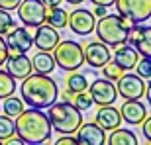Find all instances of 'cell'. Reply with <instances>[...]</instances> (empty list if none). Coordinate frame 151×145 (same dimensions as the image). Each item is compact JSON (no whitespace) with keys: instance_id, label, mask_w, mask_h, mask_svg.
Returning <instances> with one entry per match:
<instances>
[{"instance_id":"52a82bcc","label":"cell","mask_w":151,"mask_h":145,"mask_svg":"<svg viewBox=\"0 0 151 145\" xmlns=\"http://www.w3.org/2000/svg\"><path fill=\"white\" fill-rule=\"evenodd\" d=\"M18 18L24 26L37 28L45 22V6L41 0H22L18 4Z\"/></svg>"},{"instance_id":"f546056e","label":"cell","mask_w":151,"mask_h":145,"mask_svg":"<svg viewBox=\"0 0 151 145\" xmlns=\"http://www.w3.org/2000/svg\"><path fill=\"white\" fill-rule=\"evenodd\" d=\"M12 28H14V20H12L10 12L0 8V35H6Z\"/></svg>"},{"instance_id":"ffe728a7","label":"cell","mask_w":151,"mask_h":145,"mask_svg":"<svg viewBox=\"0 0 151 145\" xmlns=\"http://www.w3.org/2000/svg\"><path fill=\"white\" fill-rule=\"evenodd\" d=\"M55 69V59L51 55V51H39L32 59V71L41 72V75H49Z\"/></svg>"},{"instance_id":"836d02e7","label":"cell","mask_w":151,"mask_h":145,"mask_svg":"<svg viewBox=\"0 0 151 145\" xmlns=\"http://www.w3.org/2000/svg\"><path fill=\"white\" fill-rule=\"evenodd\" d=\"M0 143H2V145H22L24 141L20 139V137H18L16 134H14V135H10V137H6V139H2Z\"/></svg>"},{"instance_id":"8d00e7d4","label":"cell","mask_w":151,"mask_h":145,"mask_svg":"<svg viewBox=\"0 0 151 145\" xmlns=\"http://www.w3.org/2000/svg\"><path fill=\"white\" fill-rule=\"evenodd\" d=\"M94 6H104V8H108V6L114 4V0H90Z\"/></svg>"},{"instance_id":"1f68e13d","label":"cell","mask_w":151,"mask_h":145,"mask_svg":"<svg viewBox=\"0 0 151 145\" xmlns=\"http://www.w3.org/2000/svg\"><path fill=\"white\" fill-rule=\"evenodd\" d=\"M20 2L22 0H0V8L2 10H16Z\"/></svg>"},{"instance_id":"83f0119b","label":"cell","mask_w":151,"mask_h":145,"mask_svg":"<svg viewBox=\"0 0 151 145\" xmlns=\"http://www.w3.org/2000/svg\"><path fill=\"white\" fill-rule=\"evenodd\" d=\"M14 135V118L0 114V141Z\"/></svg>"},{"instance_id":"5bb4252c","label":"cell","mask_w":151,"mask_h":145,"mask_svg":"<svg viewBox=\"0 0 151 145\" xmlns=\"http://www.w3.org/2000/svg\"><path fill=\"white\" fill-rule=\"evenodd\" d=\"M75 134H77V143L78 145H104L106 143V131L96 122L81 123Z\"/></svg>"},{"instance_id":"44dd1931","label":"cell","mask_w":151,"mask_h":145,"mask_svg":"<svg viewBox=\"0 0 151 145\" xmlns=\"http://www.w3.org/2000/svg\"><path fill=\"white\" fill-rule=\"evenodd\" d=\"M108 145H137V137L132 129H122L118 126L116 129H112V135L106 137Z\"/></svg>"},{"instance_id":"d6986e66","label":"cell","mask_w":151,"mask_h":145,"mask_svg":"<svg viewBox=\"0 0 151 145\" xmlns=\"http://www.w3.org/2000/svg\"><path fill=\"white\" fill-rule=\"evenodd\" d=\"M137 51L132 47V45H118L116 47V53H114V61L120 65V67L124 69V71H132V69L135 67V63H137Z\"/></svg>"},{"instance_id":"5b68a950","label":"cell","mask_w":151,"mask_h":145,"mask_svg":"<svg viewBox=\"0 0 151 145\" xmlns=\"http://www.w3.org/2000/svg\"><path fill=\"white\" fill-rule=\"evenodd\" d=\"M53 59H55V65L63 69V71H77V69L83 67L84 63V53H83V45L77 43V41H71V39H65L53 47Z\"/></svg>"},{"instance_id":"d6a6232c","label":"cell","mask_w":151,"mask_h":145,"mask_svg":"<svg viewBox=\"0 0 151 145\" xmlns=\"http://www.w3.org/2000/svg\"><path fill=\"white\" fill-rule=\"evenodd\" d=\"M57 96H61L63 102H69V104H73V98H75V92H71L69 88L61 90V92H57Z\"/></svg>"},{"instance_id":"2e32d148","label":"cell","mask_w":151,"mask_h":145,"mask_svg":"<svg viewBox=\"0 0 151 145\" xmlns=\"http://www.w3.org/2000/svg\"><path fill=\"white\" fill-rule=\"evenodd\" d=\"M6 72H10L14 78H26L32 72V59L26 53H14L6 59Z\"/></svg>"},{"instance_id":"4fadbf2b","label":"cell","mask_w":151,"mask_h":145,"mask_svg":"<svg viewBox=\"0 0 151 145\" xmlns=\"http://www.w3.org/2000/svg\"><path fill=\"white\" fill-rule=\"evenodd\" d=\"M94 24H96V16L90 10H84V8H78L75 10L71 16H69L67 26L73 29L77 35H88L94 32Z\"/></svg>"},{"instance_id":"603a6c76","label":"cell","mask_w":151,"mask_h":145,"mask_svg":"<svg viewBox=\"0 0 151 145\" xmlns=\"http://www.w3.org/2000/svg\"><path fill=\"white\" fill-rule=\"evenodd\" d=\"M2 112H4L6 116H10V118H16L20 112L24 110V100L22 98H18V96L10 94V96H6V98H2Z\"/></svg>"},{"instance_id":"277c9868","label":"cell","mask_w":151,"mask_h":145,"mask_svg":"<svg viewBox=\"0 0 151 145\" xmlns=\"http://www.w3.org/2000/svg\"><path fill=\"white\" fill-rule=\"evenodd\" d=\"M49 123L51 129H55L63 135H71L78 129V126L83 123V116H81V110L69 104V102H53L49 106Z\"/></svg>"},{"instance_id":"8fae6325","label":"cell","mask_w":151,"mask_h":145,"mask_svg":"<svg viewBox=\"0 0 151 145\" xmlns=\"http://www.w3.org/2000/svg\"><path fill=\"white\" fill-rule=\"evenodd\" d=\"M126 41H129V43L134 45V49L137 53H141L143 57H151V28L149 26L132 24Z\"/></svg>"},{"instance_id":"6da1fadb","label":"cell","mask_w":151,"mask_h":145,"mask_svg":"<svg viewBox=\"0 0 151 145\" xmlns=\"http://www.w3.org/2000/svg\"><path fill=\"white\" fill-rule=\"evenodd\" d=\"M14 134L26 145H39L47 143L51 135V123L47 114L39 108L22 110L14 120Z\"/></svg>"},{"instance_id":"cb8c5ba5","label":"cell","mask_w":151,"mask_h":145,"mask_svg":"<svg viewBox=\"0 0 151 145\" xmlns=\"http://www.w3.org/2000/svg\"><path fill=\"white\" fill-rule=\"evenodd\" d=\"M16 92V78L10 72L0 71V100Z\"/></svg>"},{"instance_id":"7a4b0ae2","label":"cell","mask_w":151,"mask_h":145,"mask_svg":"<svg viewBox=\"0 0 151 145\" xmlns=\"http://www.w3.org/2000/svg\"><path fill=\"white\" fill-rule=\"evenodd\" d=\"M24 83L20 86V92H22V100L24 104H28L29 108H49L53 102L57 100V83L49 75H41V72H35L32 75L29 72L26 78H22Z\"/></svg>"},{"instance_id":"e0dca14e","label":"cell","mask_w":151,"mask_h":145,"mask_svg":"<svg viewBox=\"0 0 151 145\" xmlns=\"http://www.w3.org/2000/svg\"><path fill=\"white\" fill-rule=\"evenodd\" d=\"M120 118L132 126H137L147 118V108L139 100H126V104H122V110H120Z\"/></svg>"},{"instance_id":"f35d334b","label":"cell","mask_w":151,"mask_h":145,"mask_svg":"<svg viewBox=\"0 0 151 145\" xmlns=\"http://www.w3.org/2000/svg\"><path fill=\"white\" fill-rule=\"evenodd\" d=\"M92 14H94V16H104V14H106V8H104V6H94V10H92Z\"/></svg>"},{"instance_id":"7c38bea8","label":"cell","mask_w":151,"mask_h":145,"mask_svg":"<svg viewBox=\"0 0 151 145\" xmlns=\"http://www.w3.org/2000/svg\"><path fill=\"white\" fill-rule=\"evenodd\" d=\"M84 53V63L92 69H100L104 63H108L112 59V53H110V47L102 41H90L86 43V47H83Z\"/></svg>"},{"instance_id":"3957f363","label":"cell","mask_w":151,"mask_h":145,"mask_svg":"<svg viewBox=\"0 0 151 145\" xmlns=\"http://www.w3.org/2000/svg\"><path fill=\"white\" fill-rule=\"evenodd\" d=\"M129 26H132V22H128L120 14H104L94 24V29L98 35V41L106 43L108 47H118V45L126 43Z\"/></svg>"},{"instance_id":"4dcf8cb0","label":"cell","mask_w":151,"mask_h":145,"mask_svg":"<svg viewBox=\"0 0 151 145\" xmlns=\"http://www.w3.org/2000/svg\"><path fill=\"white\" fill-rule=\"evenodd\" d=\"M6 59H8V45H6L4 35H0V67L6 63Z\"/></svg>"},{"instance_id":"30bf717a","label":"cell","mask_w":151,"mask_h":145,"mask_svg":"<svg viewBox=\"0 0 151 145\" xmlns=\"http://www.w3.org/2000/svg\"><path fill=\"white\" fill-rule=\"evenodd\" d=\"M4 39H6V45H8V55L26 53L34 45V35L28 32V28H18V26H14L4 35Z\"/></svg>"},{"instance_id":"8992f818","label":"cell","mask_w":151,"mask_h":145,"mask_svg":"<svg viewBox=\"0 0 151 145\" xmlns=\"http://www.w3.org/2000/svg\"><path fill=\"white\" fill-rule=\"evenodd\" d=\"M116 10L132 24H143L151 18V0H114Z\"/></svg>"},{"instance_id":"4316f807","label":"cell","mask_w":151,"mask_h":145,"mask_svg":"<svg viewBox=\"0 0 151 145\" xmlns=\"http://www.w3.org/2000/svg\"><path fill=\"white\" fill-rule=\"evenodd\" d=\"M73 106L77 108V110H81V112L88 110V108L92 106V98H90L88 90H83V92H75V98H73Z\"/></svg>"},{"instance_id":"74e56055","label":"cell","mask_w":151,"mask_h":145,"mask_svg":"<svg viewBox=\"0 0 151 145\" xmlns=\"http://www.w3.org/2000/svg\"><path fill=\"white\" fill-rule=\"evenodd\" d=\"M41 4H43V6H45V10H47V8L59 6V4H61V0H41Z\"/></svg>"},{"instance_id":"d590c367","label":"cell","mask_w":151,"mask_h":145,"mask_svg":"<svg viewBox=\"0 0 151 145\" xmlns=\"http://www.w3.org/2000/svg\"><path fill=\"white\" fill-rule=\"evenodd\" d=\"M141 123H143V135H145L147 139H151V120H149V118H145Z\"/></svg>"},{"instance_id":"d4e9b609","label":"cell","mask_w":151,"mask_h":145,"mask_svg":"<svg viewBox=\"0 0 151 145\" xmlns=\"http://www.w3.org/2000/svg\"><path fill=\"white\" fill-rule=\"evenodd\" d=\"M86 86H88L86 77L81 75V72L71 71V75L67 77V88L71 90V92H83V90H86Z\"/></svg>"},{"instance_id":"ab89813d","label":"cell","mask_w":151,"mask_h":145,"mask_svg":"<svg viewBox=\"0 0 151 145\" xmlns=\"http://www.w3.org/2000/svg\"><path fill=\"white\" fill-rule=\"evenodd\" d=\"M65 2H69V4H83L84 0H65Z\"/></svg>"},{"instance_id":"f1b7e54d","label":"cell","mask_w":151,"mask_h":145,"mask_svg":"<svg viewBox=\"0 0 151 145\" xmlns=\"http://www.w3.org/2000/svg\"><path fill=\"white\" fill-rule=\"evenodd\" d=\"M135 72H137V77H141L143 80H149L151 78V59L149 57H143V59H137L135 63Z\"/></svg>"},{"instance_id":"ba28073f","label":"cell","mask_w":151,"mask_h":145,"mask_svg":"<svg viewBox=\"0 0 151 145\" xmlns=\"http://www.w3.org/2000/svg\"><path fill=\"white\" fill-rule=\"evenodd\" d=\"M90 98H92V104H98V106H108V104H114L118 98V90L116 84L108 78H96L94 83L86 86Z\"/></svg>"},{"instance_id":"9c48e42d","label":"cell","mask_w":151,"mask_h":145,"mask_svg":"<svg viewBox=\"0 0 151 145\" xmlns=\"http://www.w3.org/2000/svg\"><path fill=\"white\" fill-rule=\"evenodd\" d=\"M116 90H118V96H122L124 100H139L145 92V84H143L141 77H137L134 72H124L122 77L118 78Z\"/></svg>"},{"instance_id":"e575fe53","label":"cell","mask_w":151,"mask_h":145,"mask_svg":"<svg viewBox=\"0 0 151 145\" xmlns=\"http://www.w3.org/2000/svg\"><path fill=\"white\" fill-rule=\"evenodd\" d=\"M57 145H78L77 143V137H69V135H63L57 139Z\"/></svg>"},{"instance_id":"9a60e30c","label":"cell","mask_w":151,"mask_h":145,"mask_svg":"<svg viewBox=\"0 0 151 145\" xmlns=\"http://www.w3.org/2000/svg\"><path fill=\"white\" fill-rule=\"evenodd\" d=\"M59 34L55 28H51L49 24H41L35 28V35H34V45L39 51H53L57 43H59Z\"/></svg>"},{"instance_id":"484cf974","label":"cell","mask_w":151,"mask_h":145,"mask_svg":"<svg viewBox=\"0 0 151 145\" xmlns=\"http://www.w3.org/2000/svg\"><path fill=\"white\" fill-rule=\"evenodd\" d=\"M100 69H102V75H104V78L112 80V83H116L118 78H120V77L124 75V72H126V71H124V69L120 67V65H118L116 61H112V59H110L108 63H104V65H102Z\"/></svg>"},{"instance_id":"7402d4cb","label":"cell","mask_w":151,"mask_h":145,"mask_svg":"<svg viewBox=\"0 0 151 145\" xmlns=\"http://www.w3.org/2000/svg\"><path fill=\"white\" fill-rule=\"evenodd\" d=\"M45 22L55 29L65 28L69 22V14H67V10H63L61 6H53V8L45 10Z\"/></svg>"},{"instance_id":"ac0fdd59","label":"cell","mask_w":151,"mask_h":145,"mask_svg":"<svg viewBox=\"0 0 151 145\" xmlns=\"http://www.w3.org/2000/svg\"><path fill=\"white\" fill-rule=\"evenodd\" d=\"M94 120H96V123H98L104 131H112V129H116L118 126H120V122H122V118H120V110H116L112 104H108V106H100V110L96 112Z\"/></svg>"}]
</instances>
